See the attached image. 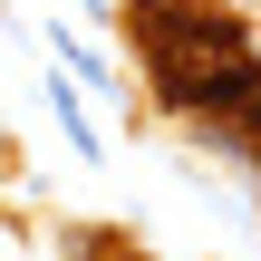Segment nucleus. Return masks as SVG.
Returning <instances> with one entry per match:
<instances>
[{
	"label": "nucleus",
	"instance_id": "1",
	"mask_svg": "<svg viewBox=\"0 0 261 261\" xmlns=\"http://www.w3.org/2000/svg\"><path fill=\"white\" fill-rule=\"evenodd\" d=\"M77 252H87V232H68L58 213H29V203L0 194V261H77Z\"/></svg>",
	"mask_w": 261,
	"mask_h": 261
},
{
	"label": "nucleus",
	"instance_id": "2",
	"mask_svg": "<svg viewBox=\"0 0 261 261\" xmlns=\"http://www.w3.org/2000/svg\"><path fill=\"white\" fill-rule=\"evenodd\" d=\"M223 155H242V165H252V184H261V107L232 126V145H223Z\"/></svg>",
	"mask_w": 261,
	"mask_h": 261
}]
</instances>
